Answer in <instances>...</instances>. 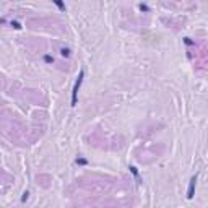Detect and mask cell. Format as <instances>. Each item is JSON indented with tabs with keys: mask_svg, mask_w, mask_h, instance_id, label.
Here are the masks:
<instances>
[{
	"mask_svg": "<svg viewBox=\"0 0 208 208\" xmlns=\"http://www.w3.org/2000/svg\"><path fill=\"white\" fill-rule=\"evenodd\" d=\"M83 78H85V70H80V73H78L77 80H75V85H73V89H72V107L77 106L78 102V91H80L81 88V83H83Z\"/></svg>",
	"mask_w": 208,
	"mask_h": 208,
	"instance_id": "cell-1",
	"label": "cell"
},
{
	"mask_svg": "<svg viewBox=\"0 0 208 208\" xmlns=\"http://www.w3.org/2000/svg\"><path fill=\"white\" fill-rule=\"evenodd\" d=\"M195 187H197V176H192L190 182H189V189H187V198L192 200L195 195Z\"/></svg>",
	"mask_w": 208,
	"mask_h": 208,
	"instance_id": "cell-2",
	"label": "cell"
},
{
	"mask_svg": "<svg viewBox=\"0 0 208 208\" xmlns=\"http://www.w3.org/2000/svg\"><path fill=\"white\" fill-rule=\"evenodd\" d=\"M52 4L55 5V7L59 8L60 11H65V10H67V7H65V4H64V0H52Z\"/></svg>",
	"mask_w": 208,
	"mask_h": 208,
	"instance_id": "cell-3",
	"label": "cell"
},
{
	"mask_svg": "<svg viewBox=\"0 0 208 208\" xmlns=\"http://www.w3.org/2000/svg\"><path fill=\"white\" fill-rule=\"evenodd\" d=\"M60 55L65 57V59H68V57L72 55V50H70V49H67V47H62V49H60Z\"/></svg>",
	"mask_w": 208,
	"mask_h": 208,
	"instance_id": "cell-4",
	"label": "cell"
},
{
	"mask_svg": "<svg viewBox=\"0 0 208 208\" xmlns=\"http://www.w3.org/2000/svg\"><path fill=\"white\" fill-rule=\"evenodd\" d=\"M128 169H130V173L133 174V177L137 180H140V177H138V171H137V168H135V166H130V168H128Z\"/></svg>",
	"mask_w": 208,
	"mask_h": 208,
	"instance_id": "cell-5",
	"label": "cell"
},
{
	"mask_svg": "<svg viewBox=\"0 0 208 208\" xmlns=\"http://www.w3.org/2000/svg\"><path fill=\"white\" fill-rule=\"evenodd\" d=\"M44 62H46V64H54V57L47 54V55H44Z\"/></svg>",
	"mask_w": 208,
	"mask_h": 208,
	"instance_id": "cell-6",
	"label": "cell"
},
{
	"mask_svg": "<svg viewBox=\"0 0 208 208\" xmlns=\"http://www.w3.org/2000/svg\"><path fill=\"white\" fill-rule=\"evenodd\" d=\"M77 164H80V166H85V164H88V161H86L85 158H77Z\"/></svg>",
	"mask_w": 208,
	"mask_h": 208,
	"instance_id": "cell-7",
	"label": "cell"
},
{
	"mask_svg": "<svg viewBox=\"0 0 208 208\" xmlns=\"http://www.w3.org/2000/svg\"><path fill=\"white\" fill-rule=\"evenodd\" d=\"M138 8H140L141 11H150V7H148V5H145V4H140V5H138Z\"/></svg>",
	"mask_w": 208,
	"mask_h": 208,
	"instance_id": "cell-8",
	"label": "cell"
},
{
	"mask_svg": "<svg viewBox=\"0 0 208 208\" xmlns=\"http://www.w3.org/2000/svg\"><path fill=\"white\" fill-rule=\"evenodd\" d=\"M10 25H11V26H13V28H15V29H21V25H20V23H18V21H11V23H10Z\"/></svg>",
	"mask_w": 208,
	"mask_h": 208,
	"instance_id": "cell-9",
	"label": "cell"
},
{
	"mask_svg": "<svg viewBox=\"0 0 208 208\" xmlns=\"http://www.w3.org/2000/svg\"><path fill=\"white\" fill-rule=\"evenodd\" d=\"M184 43H185L187 46H190V44H194V41H190V38H185L184 39Z\"/></svg>",
	"mask_w": 208,
	"mask_h": 208,
	"instance_id": "cell-10",
	"label": "cell"
},
{
	"mask_svg": "<svg viewBox=\"0 0 208 208\" xmlns=\"http://www.w3.org/2000/svg\"><path fill=\"white\" fill-rule=\"evenodd\" d=\"M28 195H29V194H28V192H25V194H23V197H21V202H25V200H26V198H28Z\"/></svg>",
	"mask_w": 208,
	"mask_h": 208,
	"instance_id": "cell-11",
	"label": "cell"
}]
</instances>
